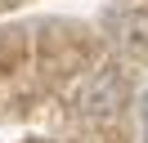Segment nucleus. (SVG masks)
<instances>
[{"label": "nucleus", "mask_w": 148, "mask_h": 143, "mask_svg": "<svg viewBox=\"0 0 148 143\" xmlns=\"http://www.w3.org/2000/svg\"><path fill=\"white\" fill-rule=\"evenodd\" d=\"M126 98H130L126 72H121L117 63H108V67H99L90 80H81V89H76V112H81L85 121H112V116L126 107Z\"/></svg>", "instance_id": "1"}, {"label": "nucleus", "mask_w": 148, "mask_h": 143, "mask_svg": "<svg viewBox=\"0 0 148 143\" xmlns=\"http://www.w3.org/2000/svg\"><path fill=\"white\" fill-rule=\"evenodd\" d=\"M108 31H112V40H117V49L148 54V9H121V14H112Z\"/></svg>", "instance_id": "2"}]
</instances>
